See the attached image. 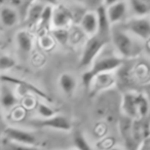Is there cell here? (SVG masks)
<instances>
[{
  "instance_id": "obj_11",
  "label": "cell",
  "mask_w": 150,
  "mask_h": 150,
  "mask_svg": "<svg viewBox=\"0 0 150 150\" xmlns=\"http://www.w3.org/2000/svg\"><path fill=\"white\" fill-rule=\"evenodd\" d=\"M121 110L123 115L132 119H140L137 105V93H127L121 99Z\"/></svg>"
},
{
  "instance_id": "obj_15",
  "label": "cell",
  "mask_w": 150,
  "mask_h": 150,
  "mask_svg": "<svg viewBox=\"0 0 150 150\" xmlns=\"http://www.w3.org/2000/svg\"><path fill=\"white\" fill-rule=\"evenodd\" d=\"M59 86L65 95L71 96L77 88V79L73 74L65 72L59 77Z\"/></svg>"
},
{
  "instance_id": "obj_14",
  "label": "cell",
  "mask_w": 150,
  "mask_h": 150,
  "mask_svg": "<svg viewBox=\"0 0 150 150\" xmlns=\"http://www.w3.org/2000/svg\"><path fill=\"white\" fill-rule=\"evenodd\" d=\"M133 17H150V0H127Z\"/></svg>"
},
{
  "instance_id": "obj_22",
  "label": "cell",
  "mask_w": 150,
  "mask_h": 150,
  "mask_svg": "<svg viewBox=\"0 0 150 150\" xmlns=\"http://www.w3.org/2000/svg\"><path fill=\"white\" fill-rule=\"evenodd\" d=\"M52 34L54 39L62 45L67 44V42L70 40V32L66 28H54Z\"/></svg>"
},
{
  "instance_id": "obj_4",
  "label": "cell",
  "mask_w": 150,
  "mask_h": 150,
  "mask_svg": "<svg viewBox=\"0 0 150 150\" xmlns=\"http://www.w3.org/2000/svg\"><path fill=\"white\" fill-rule=\"evenodd\" d=\"M117 26L143 42L150 39V17H133Z\"/></svg>"
},
{
  "instance_id": "obj_23",
  "label": "cell",
  "mask_w": 150,
  "mask_h": 150,
  "mask_svg": "<svg viewBox=\"0 0 150 150\" xmlns=\"http://www.w3.org/2000/svg\"><path fill=\"white\" fill-rule=\"evenodd\" d=\"M36 109H37V113L39 114L40 118H50L57 114V111L45 103H38Z\"/></svg>"
},
{
  "instance_id": "obj_7",
  "label": "cell",
  "mask_w": 150,
  "mask_h": 150,
  "mask_svg": "<svg viewBox=\"0 0 150 150\" xmlns=\"http://www.w3.org/2000/svg\"><path fill=\"white\" fill-rule=\"evenodd\" d=\"M129 11V3L125 0L119 1V2L114 3V4L107 7V13H108V18L110 20L111 25L117 26L127 21V16Z\"/></svg>"
},
{
  "instance_id": "obj_16",
  "label": "cell",
  "mask_w": 150,
  "mask_h": 150,
  "mask_svg": "<svg viewBox=\"0 0 150 150\" xmlns=\"http://www.w3.org/2000/svg\"><path fill=\"white\" fill-rule=\"evenodd\" d=\"M19 22V13L11 6H3L0 9V23L4 27L11 28Z\"/></svg>"
},
{
  "instance_id": "obj_32",
  "label": "cell",
  "mask_w": 150,
  "mask_h": 150,
  "mask_svg": "<svg viewBox=\"0 0 150 150\" xmlns=\"http://www.w3.org/2000/svg\"><path fill=\"white\" fill-rule=\"evenodd\" d=\"M3 44H4V42H3V40L1 39V38H0V47H2Z\"/></svg>"
},
{
  "instance_id": "obj_6",
  "label": "cell",
  "mask_w": 150,
  "mask_h": 150,
  "mask_svg": "<svg viewBox=\"0 0 150 150\" xmlns=\"http://www.w3.org/2000/svg\"><path fill=\"white\" fill-rule=\"evenodd\" d=\"M5 139L11 140V141L17 142V143L26 144V145L35 146L36 144V137L32 132L27 129H20L15 127H7L3 132Z\"/></svg>"
},
{
  "instance_id": "obj_27",
  "label": "cell",
  "mask_w": 150,
  "mask_h": 150,
  "mask_svg": "<svg viewBox=\"0 0 150 150\" xmlns=\"http://www.w3.org/2000/svg\"><path fill=\"white\" fill-rule=\"evenodd\" d=\"M9 3H11V5H9V6L13 7V8H16V9L24 5L23 0H9Z\"/></svg>"
},
{
  "instance_id": "obj_10",
  "label": "cell",
  "mask_w": 150,
  "mask_h": 150,
  "mask_svg": "<svg viewBox=\"0 0 150 150\" xmlns=\"http://www.w3.org/2000/svg\"><path fill=\"white\" fill-rule=\"evenodd\" d=\"M74 16L72 11L63 5L54 7L52 13V26L54 28H66L73 22Z\"/></svg>"
},
{
  "instance_id": "obj_31",
  "label": "cell",
  "mask_w": 150,
  "mask_h": 150,
  "mask_svg": "<svg viewBox=\"0 0 150 150\" xmlns=\"http://www.w3.org/2000/svg\"><path fill=\"white\" fill-rule=\"evenodd\" d=\"M108 150H123V149L118 148V147H112V148H110V149H108Z\"/></svg>"
},
{
  "instance_id": "obj_5",
  "label": "cell",
  "mask_w": 150,
  "mask_h": 150,
  "mask_svg": "<svg viewBox=\"0 0 150 150\" xmlns=\"http://www.w3.org/2000/svg\"><path fill=\"white\" fill-rule=\"evenodd\" d=\"M33 123L40 127H47V129H56V131L69 132L72 129V123L68 117L64 115L56 114L50 118H40L33 121Z\"/></svg>"
},
{
  "instance_id": "obj_8",
  "label": "cell",
  "mask_w": 150,
  "mask_h": 150,
  "mask_svg": "<svg viewBox=\"0 0 150 150\" xmlns=\"http://www.w3.org/2000/svg\"><path fill=\"white\" fill-rule=\"evenodd\" d=\"M97 17H98V34L97 35L105 38V39H111V31L113 26L111 25L110 20L107 13V7L104 4L100 5L96 9Z\"/></svg>"
},
{
  "instance_id": "obj_9",
  "label": "cell",
  "mask_w": 150,
  "mask_h": 150,
  "mask_svg": "<svg viewBox=\"0 0 150 150\" xmlns=\"http://www.w3.org/2000/svg\"><path fill=\"white\" fill-rule=\"evenodd\" d=\"M115 81H116V79H115L113 72L103 73V74L97 75L94 78L88 90H91V93H93V94H99V93L104 92V91L110 90L114 86Z\"/></svg>"
},
{
  "instance_id": "obj_30",
  "label": "cell",
  "mask_w": 150,
  "mask_h": 150,
  "mask_svg": "<svg viewBox=\"0 0 150 150\" xmlns=\"http://www.w3.org/2000/svg\"><path fill=\"white\" fill-rule=\"evenodd\" d=\"M23 2H24V6L27 7V11H28V8L34 3V0H23Z\"/></svg>"
},
{
  "instance_id": "obj_29",
  "label": "cell",
  "mask_w": 150,
  "mask_h": 150,
  "mask_svg": "<svg viewBox=\"0 0 150 150\" xmlns=\"http://www.w3.org/2000/svg\"><path fill=\"white\" fill-rule=\"evenodd\" d=\"M119 1H122V0H103V4L106 7H108V6H110V5L114 4V3L119 2Z\"/></svg>"
},
{
  "instance_id": "obj_25",
  "label": "cell",
  "mask_w": 150,
  "mask_h": 150,
  "mask_svg": "<svg viewBox=\"0 0 150 150\" xmlns=\"http://www.w3.org/2000/svg\"><path fill=\"white\" fill-rule=\"evenodd\" d=\"M52 13H54V7L50 6H44L43 11H42V15H41V19H40V26L44 27V26L48 25L52 22Z\"/></svg>"
},
{
  "instance_id": "obj_28",
  "label": "cell",
  "mask_w": 150,
  "mask_h": 150,
  "mask_svg": "<svg viewBox=\"0 0 150 150\" xmlns=\"http://www.w3.org/2000/svg\"><path fill=\"white\" fill-rule=\"evenodd\" d=\"M137 150H150V142L145 140V141L140 144Z\"/></svg>"
},
{
  "instance_id": "obj_33",
  "label": "cell",
  "mask_w": 150,
  "mask_h": 150,
  "mask_svg": "<svg viewBox=\"0 0 150 150\" xmlns=\"http://www.w3.org/2000/svg\"><path fill=\"white\" fill-rule=\"evenodd\" d=\"M146 140H147V141H149V142H150V136H149V137H148V138H147V139H146Z\"/></svg>"
},
{
  "instance_id": "obj_20",
  "label": "cell",
  "mask_w": 150,
  "mask_h": 150,
  "mask_svg": "<svg viewBox=\"0 0 150 150\" xmlns=\"http://www.w3.org/2000/svg\"><path fill=\"white\" fill-rule=\"evenodd\" d=\"M73 143L76 150H93L91 144L88 143V139L81 132H75L73 135Z\"/></svg>"
},
{
  "instance_id": "obj_18",
  "label": "cell",
  "mask_w": 150,
  "mask_h": 150,
  "mask_svg": "<svg viewBox=\"0 0 150 150\" xmlns=\"http://www.w3.org/2000/svg\"><path fill=\"white\" fill-rule=\"evenodd\" d=\"M43 8H44V6L41 3H33V4L28 8L27 17H26L28 26L32 27L33 25H36V24L39 23L40 19H41Z\"/></svg>"
},
{
  "instance_id": "obj_26",
  "label": "cell",
  "mask_w": 150,
  "mask_h": 150,
  "mask_svg": "<svg viewBox=\"0 0 150 150\" xmlns=\"http://www.w3.org/2000/svg\"><path fill=\"white\" fill-rule=\"evenodd\" d=\"M76 1L86 7L95 8V11H96L100 5L103 4V0H76Z\"/></svg>"
},
{
  "instance_id": "obj_34",
  "label": "cell",
  "mask_w": 150,
  "mask_h": 150,
  "mask_svg": "<svg viewBox=\"0 0 150 150\" xmlns=\"http://www.w3.org/2000/svg\"><path fill=\"white\" fill-rule=\"evenodd\" d=\"M149 88H150V83H149Z\"/></svg>"
},
{
  "instance_id": "obj_1",
  "label": "cell",
  "mask_w": 150,
  "mask_h": 150,
  "mask_svg": "<svg viewBox=\"0 0 150 150\" xmlns=\"http://www.w3.org/2000/svg\"><path fill=\"white\" fill-rule=\"evenodd\" d=\"M111 41L117 54L121 59H133L138 57L143 50V41L129 32L113 26L111 31Z\"/></svg>"
},
{
  "instance_id": "obj_12",
  "label": "cell",
  "mask_w": 150,
  "mask_h": 150,
  "mask_svg": "<svg viewBox=\"0 0 150 150\" xmlns=\"http://www.w3.org/2000/svg\"><path fill=\"white\" fill-rule=\"evenodd\" d=\"M80 29L84 34L92 37L98 34V17L96 11H88L79 21Z\"/></svg>"
},
{
  "instance_id": "obj_13",
  "label": "cell",
  "mask_w": 150,
  "mask_h": 150,
  "mask_svg": "<svg viewBox=\"0 0 150 150\" xmlns=\"http://www.w3.org/2000/svg\"><path fill=\"white\" fill-rule=\"evenodd\" d=\"M18 103V98L13 88L6 83H2L0 86V105L3 109L9 110L15 107Z\"/></svg>"
},
{
  "instance_id": "obj_21",
  "label": "cell",
  "mask_w": 150,
  "mask_h": 150,
  "mask_svg": "<svg viewBox=\"0 0 150 150\" xmlns=\"http://www.w3.org/2000/svg\"><path fill=\"white\" fill-rule=\"evenodd\" d=\"M3 150H40L36 146L26 145V144L17 143V142L11 141V140L4 139L2 142Z\"/></svg>"
},
{
  "instance_id": "obj_17",
  "label": "cell",
  "mask_w": 150,
  "mask_h": 150,
  "mask_svg": "<svg viewBox=\"0 0 150 150\" xmlns=\"http://www.w3.org/2000/svg\"><path fill=\"white\" fill-rule=\"evenodd\" d=\"M16 41L19 50L24 54H28L31 52L33 48V38L31 34L26 30H21L16 35Z\"/></svg>"
},
{
  "instance_id": "obj_19",
  "label": "cell",
  "mask_w": 150,
  "mask_h": 150,
  "mask_svg": "<svg viewBox=\"0 0 150 150\" xmlns=\"http://www.w3.org/2000/svg\"><path fill=\"white\" fill-rule=\"evenodd\" d=\"M1 79L4 82H9V83H15L19 86H22V88L26 91V92H33L34 94L39 95L40 97H45V95L43 93H41L38 90L36 86H34L33 84H31L30 82L25 81V80H21L19 78L16 77H11V76H1Z\"/></svg>"
},
{
  "instance_id": "obj_24",
  "label": "cell",
  "mask_w": 150,
  "mask_h": 150,
  "mask_svg": "<svg viewBox=\"0 0 150 150\" xmlns=\"http://www.w3.org/2000/svg\"><path fill=\"white\" fill-rule=\"evenodd\" d=\"M17 65V62L13 58L7 54L0 56V71H7Z\"/></svg>"
},
{
  "instance_id": "obj_2",
  "label": "cell",
  "mask_w": 150,
  "mask_h": 150,
  "mask_svg": "<svg viewBox=\"0 0 150 150\" xmlns=\"http://www.w3.org/2000/svg\"><path fill=\"white\" fill-rule=\"evenodd\" d=\"M104 50L100 54V56L95 60L90 69L86 70L81 76L82 84L88 90L90 88L92 81L97 75L103 74V73L114 72L123 63V59H121L118 54H104Z\"/></svg>"
},
{
  "instance_id": "obj_3",
  "label": "cell",
  "mask_w": 150,
  "mask_h": 150,
  "mask_svg": "<svg viewBox=\"0 0 150 150\" xmlns=\"http://www.w3.org/2000/svg\"><path fill=\"white\" fill-rule=\"evenodd\" d=\"M107 43H108V40L99 35L88 37V39L86 40V44L83 46L81 57H80L79 60L80 68H86V67L92 66L95 60L103 52Z\"/></svg>"
}]
</instances>
